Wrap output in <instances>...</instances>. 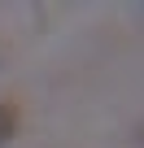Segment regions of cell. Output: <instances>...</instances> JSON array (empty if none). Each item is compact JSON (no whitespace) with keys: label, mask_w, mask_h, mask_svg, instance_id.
Masks as SVG:
<instances>
[{"label":"cell","mask_w":144,"mask_h":148,"mask_svg":"<svg viewBox=\"0 0 144 148\" xmlns=\"http://www.w3.org/2000/svg\"><path fill=\"white\" fill-rule=\"evenodd\" d=\"M18 126H22V109H18V100H0V148L13 144Z\"/></svg>","instance_id":"cell-1"}]
</instances>
